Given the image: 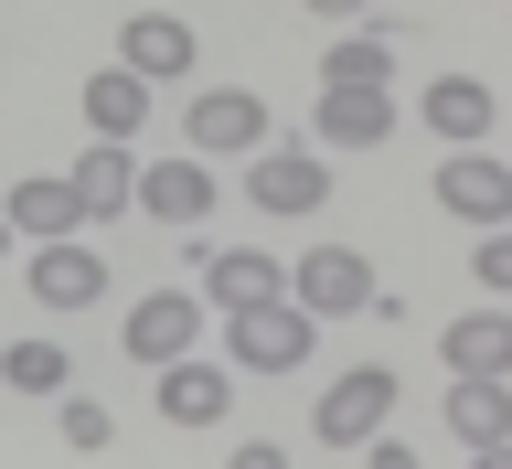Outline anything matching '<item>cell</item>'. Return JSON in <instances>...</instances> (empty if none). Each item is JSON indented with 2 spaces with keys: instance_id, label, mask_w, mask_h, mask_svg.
Masks as SVG:
<instances>
[{
  "instance_id": "cell-23",
  "label": "cell",
  "mask_w": 512,
  "mask_h": 469,
  "mask_svg": "<svg viewBox=\"0 0 512 469\" xmlns=\"http://www.w3.org/2000/svg\"><path fill=\"white\" fill-rule=\"evenodd\" d=\"M470 278H480V288H502V299H512V224H491V235H480Z\"/></svg>"
},
{
  "instance_id": "cell-17",
  "label": "cell",
  "mask_w": 512,
  "mask_h": 469,
  "mask_svg": "<svg viewBox=\"0 0 512 469\" xmlns=\"http://www.w3.org/2000/svg\"><path fill=\"white\" fill-rule=\"evenodd\" d=\"M64 182H75V214H86V224H107L128 192H139V160H128V139H96V150L64 171Z\"/></svg>"
},
{
  "instance_id": "cell-18",
  "label": "cell",
  "mask_w": 512,
  "mask_h": 469,
  "mask_svg": "<svg viewBox=\"0 0 512 469\" xmlns=\"http://www.w3.org/2000/svg\"><path fill=\"white\" fill-rule=\"evenodd\" d=\"M86 128L96 139H139V128H150V86H139L128 64H96L86 75Z\"/></svg>"
},
{
  "instance_id": "cell-2",
  "label": "cell",
  "mask_w": 512,
  "mask_h": 469,
  "mask_svg": "<svg viewBox=\"0 0 512 469\" xmlns=\"http://www.w3.org/2000/svg\"><path fill=\"white\" fill-rule=\"evenodd\" d=\"M246 203L256 214H320L331 203V160L310 139H267V150H246Z\"/></svg>"
},
{
  "instance_id": "cell-11",
  "label": "cell",
  "mask_w": 512,
  "mask_h": 469,
  "mask_svg": "<svg viewBox=\"0 0 512 469\" xmlns=\"http://www.w3.org/2000/svg\"><path fill=\"white\" fill-rule=\"evenodd\" d=\"M32 299H43V310H86V299H107V256H96L86 235L32 246Z\"/></svg>"
},
{
  "instance_id": "cell-4",
  "label": "cell",
  "mask_w": 512,
  "mask_h": 469,
  "mask_svg": "<svg viewBox=\"0 0 512 469\" xmlns=\"http://www.w3.org/2000/svg\"><path fill=\"white\" fill-rule=\"evenodd\" d=\"M438 203L470 224V235L512 224V160H491V150H438Z\"/></svg>"
},
{
  "instance_id": "cell-6",
  "label": "cell",
  "mask_w": 512,
  "mask_h": 469,
  "mask_svg": "<svg viewBox=\"0 0 512 469\" xmlns=\"http://www.w3.org/2000/svg\"><path fill=\"white\" fill-rule=\"evenodd\" d=\"M128 203L192 235V224H203V214L224 203V192H214V160H192V150H182V160H139V192H128Z\"/></svg>"
},
{
  "instance_id": "cell-9",
  "label": "cell",
  "mask_w": 512,
  "mask_h": 469,
  "mask_svg": "<svg viewBox=\"0 0 512 469\" xmlns=\"http://www.w3.org/2000/svg\"><path fill=\"white\" fill-rule=\"evenodd\" d=\"M128 352H139V363H182V352H203V299H192V288H150V299L128 310Z\"/></svg>"
},
{
  "instance_id": "cell-14",
  "label": "cell",
  "mask_w": 512,
  "mask_h": 469,
  "mask_svg": "<svg viewBox=\"0 0 512 469\" xmlns=\"http://www.w3.org/2000/svg\"><path fill=\"white\" fill-rule=\"evenodd\" d=\"M416 118L438 128V150H480L491 139V86L480 75H438V86L416 96Z\"/></svg>"
},
{
  "instance_id": "cell-13",
  "label": "cell",
  "mask_w": 512,
  "mask_h": 469,
  "mask_svg": "<svg viewBox=\"0 0 512 469\" xmlns=\"http://www.w3.org/2000/svg\"><path fill=\"white\" fill-rule=\"evenodd\" d=\"M224 406H235V374H214L203 352L160 363V416H171V427H224Z\"/></svg>"
},
{
  "instance_id": "cell-8",
  "label": "cell",
  "mask_w": 512,
  "mask_h": 469,
  "mask_svg": "<svg viewBox=\"0 0 512 469\" xmlns=\"http://www.w3.org/2000/svg\"><path fill=\"white\" fill-rule=\"evenodd\" d=\"M384 416H395V374H374V363H363V374H342L331 395H320L310 427H320L331 448H374V438H384Z\"/></svg>"
},
{
  "instance_id": "cell-16",
  "label": "cell",
  "mask_w": 512,
  "mask_h": 469,
  "mask_svg": "<svg viewBox=\"0 0 512 469\" xmlns=\"http://www.w3.org/2000/svg\"><path fill=\"white\" fill-rule=\"evenodd\" d=\"M278 256H256V246H224V256H203V288H192V299H203V310H246V299H278Z\"/></svg>"
},
{
  "instance_id": "cell-19",
  "label": "cell",
  "mask_w": 512,
  "mask_h": 469,
  "mask_svg": "<svg viewBox=\"0 0 512 469\" xmlns=\"http://www.w3.org/2000/svg\"><path fill=\"white\" fill-rule=\"evenodd\" d=\"M0 224H11V235H32V246H54V235H75V182H64V171H43V182H22L11 192V203H0Z\"/></svg>"
},
{
  "instance_id": "cell-1",
  "label": "cell",
  "mask_w": 512,
  "mask_h": 469,
  "mask_svg": "<svg viewBox=\"0 0 512 469\" xmlns=\"http://www.w3.org/2000/svg\"><path fill=\"white\" fill-rule=\"evenodd\" d=\"M310 342H320V320L299 310V299H246V310H224V352L246 363V374H299L310 363Z\"/></svg>"
},
{
  "instance_id": "cell-3",
  "label": "cell",
  "mask_w": 512,
  "mask_h": 469,
  "mask_svg": "<svg viewBox=\"0 0 512 469\" xmlns=\"http://www.w3.org/2000/svg\"><path fill=\"white\" fill-rule=\"evenodd\" d=\"M182 128H192V160H246V150H267V139H278L267 96H246V86H203Z\"/></svg>"
},
{
  "instance_id": "cell-7",
  "label": "cell",
  "mask_w": 512,
  "mask_h": 469,
  "mask_svg": "<svg viewBox=\"0 0 512 469\" xmlns=\"http://www.w3.org/2000/svg\"><path fill=\"white\" fill-rule=\"evenodd\" d=\"M384 128H395V86H320L310 150H384Z\"/></svg>"
},
{
  "instance_id": "cell-25",
  "label": "cell",
  "mask_w": 512,
  "mask_h": 469,
  "mask_svg": "<svg viewBox=\"0 0 512 469\" xmlns=\"http://www.w3.org/2000/svg\"><path fill=\"white\" fill-rule=\"evenodd\" d=\"M363 469H427V459H416V448H395V438H374V448H363Z\"/></svg>"
},
{
  "instance_id": "cell-26",
  "label": "cell",
  "mask_w": 512,
  "mask_h": 469,
  "mask_svg": "<svg viewBox=\"0 0 512 469\" xmlns=\"http://www.w3.org/2000/svg\"><path fill=\"white\" fill-rule=\"evenodd\" d=\"M310 22H363V0H299Z\"/></svg>"
},
{
  "instance_id": "cell-21",
  "label": "cell",
  "mask_w": 512,
  "mask_h": 469,
  "mask_svg": "<svg viewBox=\"0 0 512 469\" xmlns=\"http://www.w3.org/2000/svg\"><path fill=\"white\" fill-rule=\"evenodd\" d=\"M64 374H75V363H64L54 342H11L0 352V384H11V395H64Z\"/></svg>"
},
{
  "instance_id": "cell-5",
  "label": "cell",
  "mask_w": 512,
  "mask_h": 469,
  "mask_svg": "<svg viewBox=\"0 0 512 469\" xmlns=\"http://www.w3.org/2000/svg\"><path fill=\"white\" fill-rule=\"evenodd\" d=\"M288 299H299V310H310V320L374 310V267H363V256H352V246H310V256H299V267H288Z\"/></svg>"
},
{
  "instance_id": "cell-15",
  "label": "cell",
  "mask_w": 512,
  "mask_h": 469,
  "mask_svg": "<svg viewBox=\"0 0 512 469\" xmlns=\"http://www.w3.org/2000/svg\"><path fill=\"white\" fill-rule=\"evenodd\" d=\"M438 352H448V374H512V310L491 299V310H459L438 331Z\"/></svg>"
},
{
  "instance_id": "cell-12",
  "label": "cell",
  "mask_w": 512,
  "mask_h": 469,
  "mask_svg": "<svg viewBox=\"0 0 512 469\" xmlns=\"http://www.w3.org/2000/svg\"><path fill=\"white\" fill-rule=\"evenodd\" d=\"M192 43H203V32H192L182 11H139V22L118 32V64L139 86H171V75H192Z\"/></svg>"
},
{
  "instance_id": "cell-24",
  "label": "cell",
  "mask_w": 512,
  "mask_h": 469,
  "mask_svg": "<svg viewBox=\"0 0 512 469\" xmlns=\"http://www.w3.org/2000/svg\"><path fill=\"white\" fill-rule=\"evenodd\" d=\"M224 469H288V448H278V438H246V448H235Z\"/></svg>"
},
{
  "instance_id": "cell-28",
  "label": "cell",
  "mask_w": 512,
  "mask_h": 469,
  "mask_svg": "<svg viewBox=\"0 0 512 469\" xmlns=\"http://www.w3.org/2000/svg\"><path fill=\"white\" fill-rule=\"evenodd\" d=\"M0 256H11V224H0Z\"/></svg>"
},
{
  "instance_id": "cell-27",
  "label": "cell",
  "mask_w": 512,
  "mask_h": 469,
  "mask_svg": "<svg viewBox=\"0 0 512 469\" xmlns=\"http://www.w3.org/2000/svg\"><path fill=\"white\" fill-rule=\"evenodd\" d=\"M470 469H512V438L502 448H470Z\"/></svg>"
},
{
  "instance_id": "cell-20",
  "label": "cell",
  "mask_w": 512,
  "mask_h": 469,
  "mask_svg": "<svg viewBox=\"0 0 512 469\" xmlns=\"http://www.w3.org/2000/svg\"><path fill=\"white\" fill-rule=\"evenodd\" d=\"M320 86H395V32H342L320 54Z\"/></svg>"
},
{
  "instance_id": "cell-22",
  "label": "cell",
  "mask_w": 512,
  "mask_h": 469,
  "mask_svg": "<svg viewBox=\"0 0 512 469\" xmlns=\"http://www.w3.org/2000/svg\"><path fill=\"white\" fill-rule=\"evenodd\" d=\"M64 448H118V416L96 395H64Z\"/></svg>"
},
{
  "instance_id": "cell-10",
  "label": "cell",
  "mask_w": 512,
  "mask_h": 469,
  "mask_svg": "<svg viewBox=\"0 0 512 469\" xmlns=\"http://www.w3.org/2000/svg\"><path fill=\"white\" fill-rule=\"evenodd\" d=\"M438 416H448V438H459V448H502L512 438V374H448Z\"/></svg>"
}]
</instances>
